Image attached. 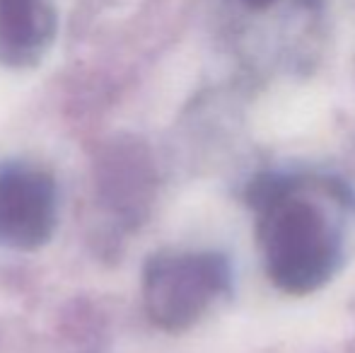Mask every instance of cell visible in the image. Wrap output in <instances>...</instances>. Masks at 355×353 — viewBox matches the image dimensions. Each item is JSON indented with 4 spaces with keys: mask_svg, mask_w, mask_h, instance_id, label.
I'll return each mask as SVG.
<instances>
[{
    "mask_svg": "<svg viewBox=\"0 0 355 353\" xmlns=\"http://www.w3.org/2000/svg\"><path fill=\"white\" fill-rule=\"evenodd\" d=\"M58 32L51 0H0V63L34 68L44 61Z\"/></svg>",
    "mask_w": 355,
    "mask_h": 353,
    "instance_id": "obj_2",
    "label": "cell"
},
{
    "mask_svg": "<svg viewBox=\"0 0 355 353\" xmlns=\"http://www.w3.org/2000/svg\"><path fill=\"white\" fill-rule=\"evenodd\" d=\"M249 3H257V5H263V3H268V0H249Z\"/></svg>",
    "mask_w": 355,
    "mask_h": 353,
    "instance_id": "obj_3",
    "label": "cell"
},
{
    "mask_svg": "<svg viewBox=\"0 0 355 353\" xmlns=\"http://www.w3.org/2000/svg\"><path fill=\"white\" fill-rule=\"evenodd\" d=\"M58 225V189L46 170L15 162L0 170V247L34 252Z\"/></svg>",
    "mask_w": 355,
    "mask_h": 353,
    "instance_id": "obj_1",
    "label": "cell"
}]
</instances>
